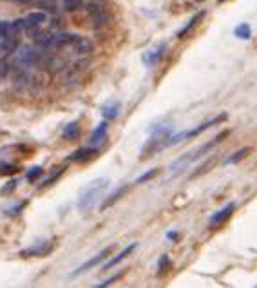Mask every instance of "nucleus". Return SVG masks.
<instances>
[{"label": "nucleus", "mask_w": 257, "mask_h": 288, "mask_svg": "<svg viewBox=\"0 0 257 288\" xmlns=\"http://www.w3.org/2000/svg\"><path fill=\"white\" fill-rule=\"evenodd\" d=\"M214 163H216V158H210V160L206 161V163H203V165H201L200 169H198V171H194L192 176H190V179H192V178H198V176H201L203 173H206V171H210V167H212Z\"/></svg>", "instance_id": "393cba45"}, {"label": "nucleus", "mask_w": 257, "mask_h": 288, "mask_svg": "<svg viewBox=\"0 0 257 288\" xmlns=\"http://www.w3.org/2000/svg\"><path fill=\"white\" fill-rule=\"evenodd\" d=\"M13 2H20V4H24V2H29V0H13Z\"/></svg>", "instance_id": "7c9ffc66"}, {"label": "nucleus", "mask_w": 257, "mask_h": 288, "mask_svg": "<svg viewBox=\"0 0 257 288\" xmlns=\"http://www.w3.org/2000/svg\"><path fill=\"white\" fill-rule=\"evenodd\" d=\"M118 279H120V274H118V275H112V277H109L107 281L100 283V285H98V287H94V288H109L110 285H112V283H116Z\"/></svg>", "instance_id": "bb28decb"}, {"label": "nucleus", "mask_w": 257, "mask_h": 288, "mask_svg": "<svg viewBox=\"0 0 257 288\" xmlns=\"http://www.w3.org/2000/svg\"><path fill=\"white\" fill-rule=\"evenodd\" d=\"M234 35H236L238 38H241V40H248V38H250V35H252L250 24H239V26L234 29Z\"/></svg>", "instance_id": "6ab92c4d"}, {"label": "nucleus", "mask_w": 257, "mask_h": 288, "mask_svg": "<svg viewBox=\"0 0 257 288\" xmlns=\"http://www.w3.org/2000/svg\"><path fill=\"white\" fill-rule=\"evenodd\" d=\"M165 49H167V45L165 44H158L154 47V49H148V51H145L143 53V57H142V60H143V64L145 65H154V64H158L161 60V57L165 55Z\"/></svg>", "instance_id": "1a4fd4ad"}, {"label": "nucleus", "mask_w": 257, "mask_h": 288, "mask_svg": "<svg viewBox=\"0 0 257 288\" xmlns=\"http://www.w3.org/2000/svg\"><path fill=\"white\" fill-rule=\"evenodd\" d=\"M78 133H80V127H78L76 122H73L64 129V133H62V134H64L65 140H76Z\"/></svg>", "instance_id": "aec40b11"}, {"label": "nucleus", "mask_w": 257, "mask_h": 288, "mask_svg": "<svg viewBox=\"0 0 257 288\" xmlns=\"http://www.w3.org/2000/svg\"><path fill=\"white\" fill-rule=\"evenodd\" d=\"M40 55L42 53L35 51L31 45H22L15 53V60L20 69H29L33 65H37L40 62Z\"/></svg>", "instance_id": "20e7f679"}, {"label": "nucleus", "mask_w": 257, "mask_h": 288, "mask_svg": "<svg viewBox=\"0 0 257 288\" xmlns=\"http://www.w3.org/2000/svg\"><path fill=\"white\" fill-rule=\"evenodd\" d=\"M18 171V167L13 163H6V161H0V176H9Z\"/></svg>", "instance_id": "b1692460"}, {"label": "nucleus", "mask_w": 257, "mask_h": 288, "mask_svg": "<svg viewBox=\"0 0 257 288\" xmlns=\"http://www.w3.org/2000/svg\"><path fill=\"white\" fill-rule=\"evenodd\" d=\"M51 250H53V243L44 239V241H38L37 245H31L29 249L24 250L22 257H42V256H47Z\"/></svg>", "instance_id": "0eeeda50"}, {"label": "nucleus", "mask_w": 257, "mask_h": 288, "mask_svg": "<svg viewBox=\"0 0 257 288\" xmlns=\"http://www.w3.org/2000/svg\"><path fill=\"white\" fill-rule=\"evenodd\" d=\"M62 6L65 11H76L84 6V0H62Z\"/></svg>", "instance_id": "5701e85b"}, {"label": "nucleus", "mask_w": 257, "mask_h": 288, "mask_svg": "<svg viewBox=\"0 0 257 288\" xmlns=\"http://www.w3.org/2000/svg\"><path fill=\"white\" fill-rule=\"evenodd\" d=\"M127 191H128V185H123V187H120V189H116V191L112 192V194H110L109 198H107V199H105V201L102 203V209H103V211H105V209H109L110 205H114L116 201L122 198V196H123V194H125Z\"/></svg>", "instance_id": "a211bd4d"}, {"label": "nucleus", "mask_w": 257, "mask_h": 288, "mask_svg": "<svg viewBox=\"0 0 257 288\" xmlns=\"http://www.w3.org/2000/svg\"><path fill=\"white\" fill-rule=\"evenodd\" d=\"M94 154H96V147H85V149L76 151V153H73L71 156H69V160L71 161H87V160H91Z\"/></svg>", "instance_id": "4468645a"}, {"label": "nucleus", "mask_w": 257, "mask_h": 288, "mask_svg": "<svg viewBox=\"0 0 257 288\" xmlns=\"http://www.w3.org/2000/svg\"><path fill=\"white\" fill-rule=\"evenodd\" d=\"M45 22H47V15L42 11H33L22 19V27H24V31H37Z\"/></svg>", "instance_id": "39448f33"}, {"label": "nucleus", "mask_w": 257, "mask_h": 288, "mask_svg": "<svg viewBox=\"0 0 257 288\" xmlns=\"http://www.w3.org/2000/svg\"><path fill=\"white\" fill-rule=\"evenodd\" d=\"M17 49V40L15 37H7V35H0V57H6L9 53Z\"/></svg>", "instance_id": "f8f14e48"}, {"label": "nucleus", "mask_w": 257, "mask_h": 288, "mask_svg": "<svg viewBox=\"0 0 257 288\" xmlns=\"http://www.w3.org/2000/svg\"><path fill=\"white\" fill-rule=\"evenodd\" d=\"M172 136V131L170 127H154L152 129V134H150V140L147 141V145L143 147L142 151V158H147V156H152L154 153L161 151V149L167 147V140Z\"/></svg>", "instance_id": "f03ea898"}, {"label": "nucleus", "mask_w": 257, "mask_h": 288, "mask_svg": "<svg viewBox=\"0 0 257 288\" xmlns=\"http://www.w3.org/2000/svg\"><path fill=\"white\" fill-rule=\"evenodd\" d=\"M109 254H110V249H105V250H102V252H98L94 257H91V259H87V261L84 263V265H80V267H78V269L71 274V277H78V275L84 274V272H87L89 269H92V267L100 265L103 259H107V257H109Z\"/></svg>", "instance_id": "423d86ee"}, {"label": "nucleus", "mask_w": 257, "mask_h": 288, "mask_svg": "<svg viewBox=\"0 0 257 288\" xmlns=\"http://www.w3.org/2000/svg\"><path fill=\"white\" fill-rule=\"evenodd\" d=\"M168 265H170V263H168V256H161L160 257V265H158V272H163V269H165V267H168Z\"/></svg>", "instance_id": "c85d7f7f"}, {"label": "nucleus", "mask_w": 257, "mask_h": 288, "mask_svg": "<svg viewBox=\"0 0 257 288\" xmlns=\"http://www.w3.org/2000/svg\"><path fill=\"white\" fill-rule=\"evenodd\" d=\"M11 73V64L6 58H0V82H4Z\"/></svg>", "instance_id": "4be33fe9"}, {"label": "nucleus", "mask_w": 257, "mask_h": 288, "mask_svg": "<svg viewBox=\"0 0 257 288\" xmlns=\"http://www.w3.org/2000/svg\"><path fill=\"white\" fill-rule=\"evenodd\" d=\"M203 17H205V11H200L198 15H194L192 19L188 20V24H186V26L183 27V29H181L180 33H178V38H185L186 35L192 31L194 27L198 26V22H201V20H203Z\"/></svg>", "instance_id": "dca6fc26"}, {"label": "nucleus", "mask_w": 257, "mask_h": 288, "mask_svg": "<svg viewBox=\"0 0 257 288\" xmlns=\"http://www.w3.org/2000/svg\"><path fill=\"white\" fill-rule=\"evenodd\" d=\"M178 237H180V234H178V232H174V230H170L167 234V239H170V241H176Z\"/></svg>", "instance_id": "c756f323"}, {"label": "nucleus", "mask_w": 257, "mask_h": 288, "mask_svg": "<svg viewBox=\"0 0 257 288\" xmlns=\"http://www.w3.org/2000/svg\"><path fill=\"white\" fill-rule=\"evenodd\" d=\"M71 47L74 49L76 55H89L92 51V42L89 38H85V37H74Z\"/></svg>", "instance_id": "9b49d317"}, {"label": "nucleus", "mask_w": 257, "mask_h": 288, "mask_svg": "<svg viewBox=\"0 0 257 288\" xmlns=\"http://www.w3.org/2000/svg\"><path fill=\"white\" fill-rule=\"evenodd\" d=\"M236 211V203H228L226 207H223L221 211L214 212L212 216H210V219H208V227L210 229H214V227H218V225L225 223L226 219L232 216V212Z\"/></svg>", "instance_id": "6e6552de"}, {"label": "nucleus", "mask_w": 257, "mask_h": 288, "mask_svg": "<svg viewBox=\"0 0 257 288\" xmlns=\"http://www.w3.org/2000/svg\"><path fill=\"white\" fill-rule=\"evenodd\" d=\"M118 113H120V103L114 102V100H110V102H107L103 105L102 115L105 120H114L116 116H118Z\"/></svg>", "instance_id": "f3484780"}, {"label": "nucleus", "mask_w": 257, "mask_h": 288, "mask_svg": "<svg viewBox=\"0 0 257 288\" xmlns=\"http://www.w3.org/2000/svg\"><path fill=\"white\" fill-rule=\"evenodd\" d=\"M89 15H91V19H92V22H94V26L96 27H102L109 22V15H107V11H105L102 6L92 4V6L89 7Z\"/></svg>", "instance_id": "9d476101"}, {"label": "nucleus", "mask_w": 257, "mask_h": 288, "mask_svg": "<svg viewBox=\"0 0 257 288\" xmlns=\"http://www.w3.org/2000/svg\"><path fill=\"white\" fill-rule=\"evenodd\" d=\"M136 247H138V243L128 245L127 249H123L122 252H120V254H118V256H116V257H112V259H110L109 263H105V265H103V267H102V270H110V269H112V267H116V265H118V263L122 261V259H125V257H127L128 254H130V252H132V250L136 249Z\"/></svg>", "instance_id": "ddd939ff"}, {"label": "nucleus", "mask_w": 257, "mask_h": 288, "mask_svg": "<svg viewBox=\"0 0 257 288\" xmlns=\"http://www.w3.org/2000/svg\"><path fill=\"white\" fill-rule=\"evenodd\" d=\"M156 174H158V169H152V171H148V173L143 174L142 178H138V181H136V183H143V181H147V179L154 178Z\"/></svg>", "instance_id": "cd10ccee"}, {"label": "nucleus", "mask_w": 257, "mask_h": 288, "mask_svg": "<svg viewBox=\"0 0 257 288\" xmlns=\"http://www.w3.org/2000/svg\"><path fill=\"white\" fill-rule=\"evenodd\" d=\"M226 136H228V131H225V133H221V134H218L212 141H208V143H205V145H203V147H200L198 151H194V153L185 154L183 158H180L178 161H174L172 165H170V171H172V173H176V171L180 173L181 167L186 165V163H190V161H196L198 158H201V156H205L206 153H210V151H212V149L216 147L218 143H221V141L225 140Z\"/></svg>", "instance_id": "7ed1b4c3"}, {"label": "nucleus", "mask_w": 257, "mask_h": 288, "mask_svg": "<svg viewBox=\"0 0 257 288\" xmlns=\"http://www.w3.org/2000/svg\"><path fill=\"white\" fill-rule=\"evenodd\" d=\"M40 176H42V167H33L31 171L27 173L26 178L29 179V181H37V179H38Z\"/></svg>", "instance_id": "a878e982"}, {"label": "nucleus", "mask_w": 257, "mask_h": 288, "mask_svg": "<svg viewBox=\"0 0 257 288\" xmlns=\"http://www.w3.org/2000/svg\"><path fill=\"white\" fill-rule=\"evenodd\" d=\"M250 153V149L248 147H243V149H239L238 153H234L232 154V156H228V158H226V165H230V163H238V161H241L244 158V156H246V154Z\"/></svg>", "instance_id": "412c9836"}, {"label": "nucleus", "mask_w": 257, "mask_h": 288, "mask_svg": "<svg viewBox=\"0 0 257 288\" xmlns=\"http://www.w3.org/2000/svg\"><path fill=\"white\" fill-rule=\"evenodd\" d=\"M107 187H109V181L103 178H98V179H94V181H91L89 185L82 191L80 198H78V209L82 212L91 211V209L98 203V199L102 198L103 192L107 191Z\"/></svg>", "instance_id": "f257e3e1"}, {"label": "nucleus", "mask_w": 257, "mask_h": 288, "mask_svg": "<svg viewBox=\"0 0 257 288\" xmlns=\"http://www.w3.org/2000/svg\"><path fill=\"white\" fill-rule=\"evenodd\" d=\"M105 136H107V122L100 123L96 129H94V133L91 136V143H92V147H98L103 140H105Z\"/></svg>", "instance_id": "2eb2a0df"}]
</instances>
